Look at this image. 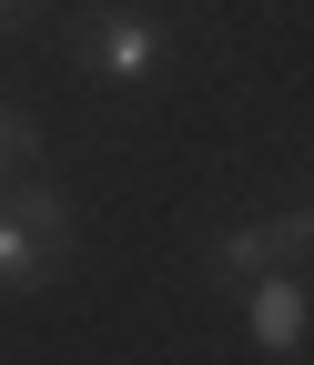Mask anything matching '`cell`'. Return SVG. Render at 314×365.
Here are the masks:
<instances>
[{"mask_svg":"<svg viewBox=\"0 0 314 365\" xmlns=\"http://www.w3.org/2000/svg\"><path fill=\"white\" fill-rule=\"evenodd\" d=\"M71 61L92 71V81H152L172 61V31L152 11H132V0H102V11L71 21Z\"/></svg>","mask_w":314,"mask_h":365,"instance_id":"7a4b0ae2","label":"cell"},{"mask_svg":"<svg viewBox=\"0 0 314 365\" xmlns=\"http://www.w3.org/2000/svg\"><path fill=\"white\" fill-rule=\"evenodd\" d=\"M41 21V0H0V31H31Z\"/></svg>","mask_w":314,"mask_h":365,"instance_id":"8992f818","label":"cell"},{"mask_svg":"<svg viewBox=\"0 0 314 365\" xmlns=\"http://www.w3.org/2000/svg\"><path fill=\"white\" fill-rule=\"evenodd\" d=\"M71 254H81V223H71V203L51 193V182H0V284L11 294H41V284H61L71 274Z\"/></svg>","mask_w":314,"mask_h":365,"instance_id":"6da1fadb","label":"cell"},{"mask_svg":"<svg viewBox=\"0 0 314 365\" xmlns=\"http://www.w3.org/2000/svg\"><path fill=\"white\" fill-rule=\"evenodd\" d=\"M244 325H253L263 355H294V345H304V264L253 274V284H244Z\"/></svg>","mask_w":314,"mask_h":365,"instance_id":"277c9868","label":"cell"},{"mask_svg":"<svg viewBox=\"0 0 314 365\" xmlns=\"http://www.w3.org/2000/svg\"><path fill=\"white\" fill-rule=\"evenodd\" d=\"M41 163V112L31 102H11V91H0V182H21Z\"/></svg>","mask_w":314,"mask_h":365,"instance_id":"5b68a950","label":"cell"},{"mask_svg":"<svg viewBox=\"0 0 314 365\" xmlns=\"http://www.w3.org/2000/svg\"><path fill=\"white\" fill-rule=\"evenodd\" d=\"M304 254H314V213H304V203H284V213H253V223H234V234L213 244V274L244 294L253 274H284V264H304Z\"/></svg>","mask_w":314,"mask_h":365,"instance_id":"3957f363","label":"cell"}]
</instances>
